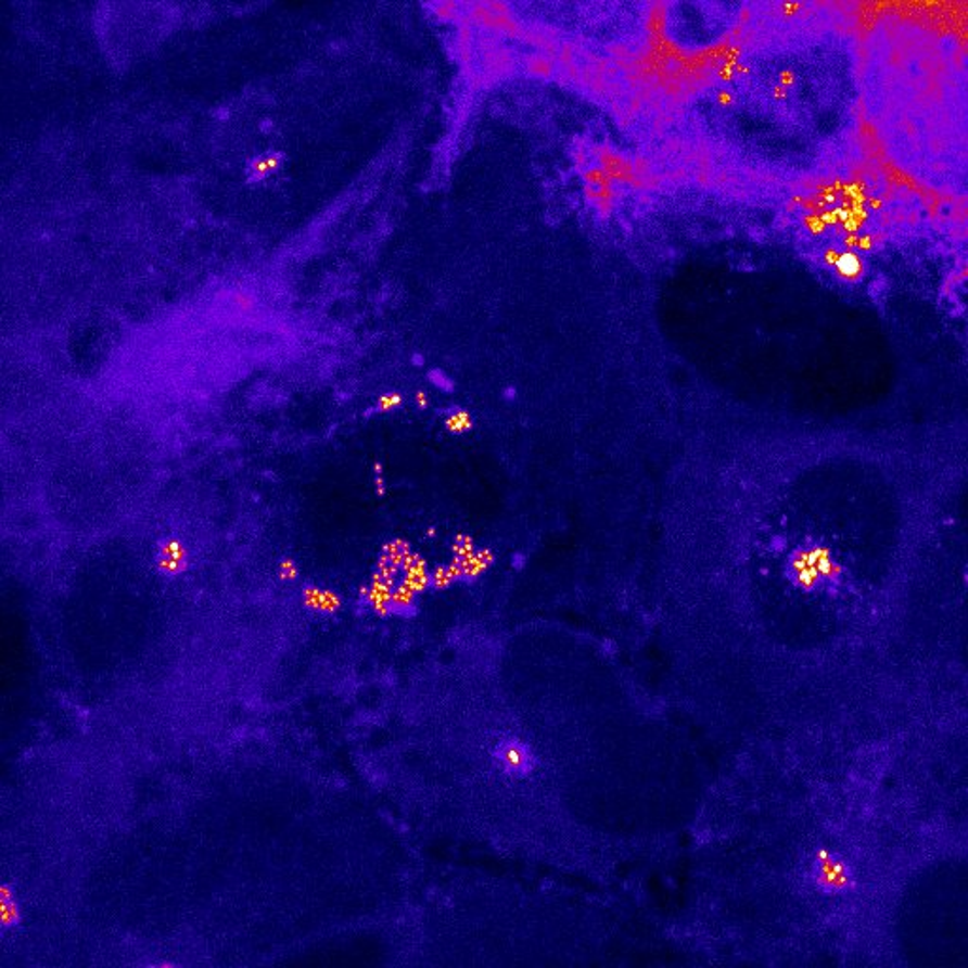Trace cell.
Segmentation results:
<instances>
[{"label": "cell", "mask_w": 968, "mask_h": 968, "mask_svg": "<svg viewBox=\"0 0 968 968\" xmlns=\"http://www.w3.org/2000/svg\"><path fill=\"white\" fill-rule=\"evenodd\" d=\"M840 575V565L825 547L799 550L789 562V577L802 588L835 587Z\"/></svg>", "instance_id": "6da1fadb"}, {"label": "cell", "mask_w": 968, "mask_h": 968, "mask_svg": "<svg viewBox=\"0 0 968 968\" xmlns=\"http://www.w3.org/2000/svg\"><path fill=\"white\" fill-rule=\"evenodd\" d=\"M815 886L827 893H840L850 888L853 876L844 858L823 851L814 863Z\"/></svg>", "instance_id": "7a4b0ae2"}]
</instances>
